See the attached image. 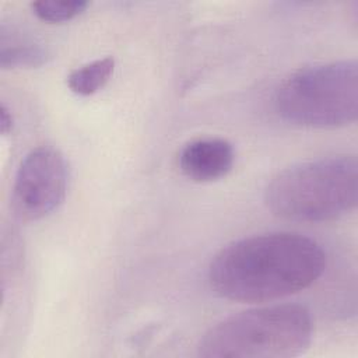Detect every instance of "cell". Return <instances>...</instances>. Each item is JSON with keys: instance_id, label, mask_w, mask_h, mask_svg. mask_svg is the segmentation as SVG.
I'll return each mask as SVG.
<instances>
[{"instance_id": "obj_4", "label": "cell", "mask_w": 358, "mask_h": 358, "mask_svg": "<svg viewBox=\"0 0 358 358\" xmlns=\"http://www.w3.org/2000/svg\"><path fill=\"white\" fill-rule=\"evenodd\" d=\"M274 108L288 123L341 127L358 115V64L338 60L315 64L289 76L275 91Z\"/></svg>"}, {"instance_id": "obj_6", "label": "cell", "mask_w": 358, "mask_h": 358, "mask_svg": "<svg viewBox=\"0 0 358 358\" xmlns=\"http://www.w3.org/2000/svg\"><path fill=\"white\" fill-rule=\"evenodd\" d=\"M235 152L229 141L217 137L187 143L179 154V166L185 176L196 182H211L225 176L234 165Z\"/></svg>"}, {"instance_id": "obj_3", "label": "cell", "mask_w": 358, "mask_h": 358, "mask_svg": "<svg viewBox=\"0 0 358 358\" xmlns=\"http://www.w3.org/2000/svg\"><path fill=\"white\" fill-rule=\"evenodd\" d=\"M310 312L296 303L249 309L211 327L200 340L203 358H292L312 341Z\"/></svg>"}, {"instance_id": "obj_10", "label": "cell", "mask_w": 358, "mask_h": 358, "mask_svg": "<svg viewBox=\"0 0 358 358\" xmlns=\"http://www.w3.org/2000/svg\"><path fill=\"white\" fill-rule=\"evenodd\" d=\"M11 126H13L11 115L8 113L7 108L3 106V108H1V131H3V134L8 133V131L11 130Z\"/></svg>"}, {"instance_id": "obj_5", "label": "cell", "mask_w": 358, "mask_h": 358, "mask_svg": "<svg viewBox=\"0 0 358 358\" xmlns=\"http://www.w3.org/2000/svg\"><path fill=\"white\" fill-rule=\"evenodd\" d=\"M69 183V165L57 148L39 145L21 161L14 180L15 211L29 221L55 211L64 200Z\"/></svg>"}, {"instance_id": "obj_8", "label": "cell", "mask_w": 358, "mask_h": 358, "mask_svg": "<svg viewBox=\"0 0 358 358\" xmlns=\"http://www.w3.org/2000/svg\"><path fill=\"white\" fill-rule=\"evenodd\" d=\"M113 69L115 60L110 56L94 60L73 70L67 77V85L78 95L95 94L108 83Z\"/></svg>"}, {"instance_id": "obj_2", "label": "cell", "mask_w": 358, "mask_h": 358, "mask_svg": "<svg viewBox=\"0 0 358 358\" xmlns=\"http://www.w3.org/2000/svg\"><path fill=\"white\" fill-rule=\"evenodd\" d=\"M358 164L354 155H333L278 172L264 190L277 217L299 222L337 220L357 207Z\"/></svg>"}, {"instance_id": "obj_7", "label": "cell", "mask_w": 358, "mask_h": 358, "mask_svg": "<svg viewBox=\"0 0 358 358\" xmlns=\"http://www.w3.org/2000/svg\"><path fill=\"white\" fill-rule=\"evenodd\" d=\"M50 53L29 32L1 24L0 28V66L3 69L38 67L48 62Z\"/></svg>"}, {"instance_id": "obj_9", "label": "cell", "mask_w": 358, "mask_h": 358, "mask_svg": "<svg viewBox=\"0 0 358 358\" xmlns=\"http://www.w3.org/2000/svg\"><path fill=\"white\" fill-rule=\"evenodd\" d=\"M88 7L87 1L83 0H39L31 3L34 14L46 22H64Z\"/></svg>"}, {"instance_id": "obj_1", "label": "cell", "mask_w": 358, "mask_h": 358, "mask_svg": "<svg viewBox=\"0 0 358 358\" xmlns=\"http://www.w3.org/2000/svg\"><path fill=\"white\" fill-rule=\"evenodd\" d=\"M322 246L301 234L268 232L222 248L208 266L215 294L236 302H266L310 287L324 271Z\"/></svg>"}]
</instances>
